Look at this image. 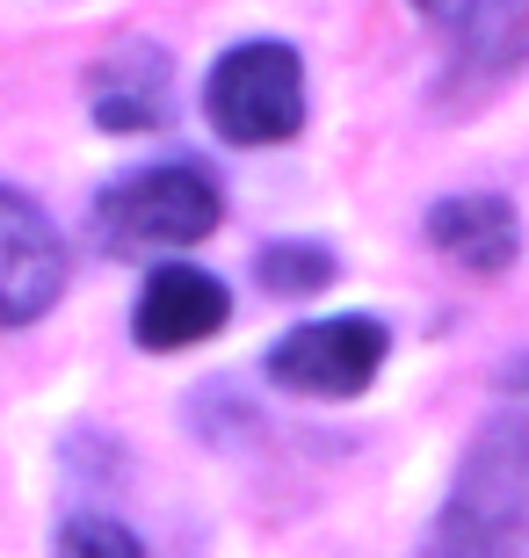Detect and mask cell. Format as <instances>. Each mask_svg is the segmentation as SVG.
Returning <instances> with one entry per match:
<instances>
[{"mask_svg": "<svg viewBox=\"0 0 529 558\" xmlns=\"http://www.w3.org/2000/svg\"><path fill=\"white\" fill-rule=\"evenodd\" d=\"M428 558H529V421L479 435Z\"/></svg>", "mask_w": 529, "mask_h": 558, "instance_id": "obj_1", "label": "cell"}, {"mask_svg": "<svg viewBox=\"0 0 529 558\" xmlns=\"http://www.w3.org/2000/svg\"><path fill=\"white\" fill-rule=\"evenodd\" d=\"M232 319V298L211 269H189V262H160L139 290V312H131V333L139 349L167 355V349H196Z\"/></svg>", "mask_w": 529, "mask_h": 558, "instance_id": "obj_6", "label": "cell"}, {"mask_svg": "<svg viewBox=\"0 0 529 558\" xmlns=\"http://www.w3.org/2000/svg\"><path fill=\"white\" fill-rule=\"evenodd\" d=\"M254 276H262L276 298H312V290L334 283V254L312 247V240H276V247H262Z\"/></svg>", "mask_w": 529, "mask_h": 558, "instance_id": "obj_9", "label": "cell"}, {"mask_svg": "<svg viewBox=\"0 0 529 558\" xmlns=\"http://www.w3.org/2000/svg\"><path fill=\"white\" fill-rule=\"evenodd\" d=\"M95 124L103 131H153L167 117V87H175V73H167V51H153V44H123V51H109L103 65H95Z\"/></svg>", "mask_w": 529, "mask_h": 558, "instance_id": "obj_8", "label": "cell"}, {"mask_svg": "<svg viewBox=\"0 0 529 558\" xmlns=\"http://www.w3.org/2000/svg\"><path fill=\"white\" fill-rule=\"evenodd\" d=\"M428 22H443L449 37H501L515 15H522V0H413Z\"/></svg>", "mask_w": 529, "mask_h": 558, "instance_id": "obj_10", "label": "cell"}, {"mask_svg": "<svg viewBox=\"0 0 529 558\" xmlns=\"http://www.w3.org/2000/svg\"><path fill=\"white\" fill-rule=\"evenodd\" d=\"M204 109L232 145H284L305 124V65L276 37L232 44L204 81Z\"/></svg>", "mask_w": 529, "mask_h": 558, "instance_id": "obj_3", "label": "cell"}, {"mask_svg": "<svg viewBox=\"0 0 529 558\" xmlns=\"http://www.w3.org/2000/svg\"><path fill=\"white\" fill-rule=\"evenodd\" d=\"M65 247L59 226L44 218L22 189H0V327H29L59 305Z\"/></svg>", "mask_w": 529, "mask_h": 558, "instance_id": "obj_5", "label": "cell"}, {"mask_svg": "<svg viewBox=\"0 0 529 558\" xmlns=\"http://www.w3.org/2000/svg\"><path fill=\"white\" fill-rule=\"evenodd\" d=\"M501 385H508V392H522V399H529V355H515L508 371H501Z\"/></svg>", "mask_w": 529, "mask_h": 558, "instance_id": "obj_12", "label": "cell"}, {"mask_svg": "<svg viewBox=\"0 0 529 558\" xmlns=\"http://www.w3.org/2000/svg\"><path fill=\"white\" fill-rule=\"evenodd\" d=\"M385 327L363 319V312H341V319H312V327H290L276 349H268V377L284 392L305 399H356L370 377L385 371Z\"/></svg>", "mask_w": 529, "mask_h": 558, "instance_id": "obj_4", "label": "cell"}, {"mask_svg": "<svg viewBox=\"0 0 529 558\" xmlns=\"http://www.w3.org/2000/svg\"><path fill=\"white\" fill-rule=\"evenodd\" d=\"M428 240L471 276H501L522 247V226H515V210L501 196H443V204L428 210Z\"/></svg>", "mask_w": 529, "mask_h": 558, "instance_id": "obj_7", "label": "cell"}, {"mask_svg": "<svg viewBox=\"0 0 529 558\" xmlns=\"http://www.w3.org/2000/svg\"><path fill=\"white\" fill-rule=\"evenodd\" d=\"M225 218V196L196 160H167V167H139L123 174L117 189H103L95 204V226H103L109 247L123 254H175L211 240Z\"/></svg>", "mask_w": 529, "mask_h": 558, "instance_id": "obj_2", "label": "cell"}, {"mask_svg": "<svg viewBox=\"0 0 529 558\" xmlns=\"http://www.w3.org/2000/svg\"><path fill=\"white\" fill-rule=\"evenodd\" d=\"M59 558H145V544L109 515H73L59 530Z\"/></svg>", "mask_w": 529, "mask_h": 558, "instance_id": "obj_11", "label": "cell"}]
</instances>
